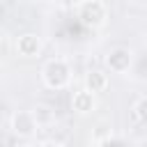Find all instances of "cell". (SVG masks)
Instances as JSON below:
<instances>
[{
  "label": "cell",
  "mask_w": 147,
  "mask_h": 147,
  "mask_svg": "<svg viewBox=\"0 0 147 147\" xmlns=\"http://www.w3.org/2000/svg\"><path fill=\"white\" fill-rule=\"evenodd\" d=\"M41 80L48 90H64L71 83V67L62 57H53L41 67Z\"/></svg>",
  "instance_id": "cell-1"
},
{
  "label": "cell",
  "mask_w": 147,
  "mask_h": 147,
  "mask_svg": "<svg viewBox=\"0 0 147 147\" xmlns=\"http://www.w3.org/2000/svg\"><path fill=\"white\" fill-rule=\"evenodd\" d=\"M106 18H108V11H106V5L101 0H85L80 2L78 7V21L85 25V28H101L106 25Z\"/></svg>",
  "instance_id": "cell-2"
},
{
  "label": "cell",
  "mask_w": 147,
  "mask_h": 147,
  "mask_svg": "<svg viewBox=\"0 0 147 147\" xmlns=\"http://www.w3.org/2000/svg\"><path fill=\"white\" fill-rule=\"evenodd\" d=\"M9 129L18 138H32L39 129V119H37L34 110H16L9 119Z\"/></svg>",
  "instance_id": "cell-3"
},
{
  "label": "cell",
  "mask_w": 147,
  "mask_h": 147,
  "mask_svg": "<svg viewBox=\"0 0 147 147\" xmlns=\"http://www.w3.org/2000/svg\"><path fill=\"white\" fill-rule=\"evenodd\" d=\"M133 64V53L124 46H117V48H110L106 53V67L110 74H124L129 71Z\"/></svg>",
  "instance_id": "cell-4"
},
{
  "label": "cell",
  "mask_w": 147,
  "mask_h": 147,
  "mask_svg": "<svg viewBox=\"0 0 147 147\" xmlns=\"http://www.w3.org/2000/svg\"><path fill=\"white\" fill-rule=\"evenodd\" d=\"M41 48H44V41H41V37L34 34V32H23V34H18L16 41H14V51H16L21 57H37V55L41 53Z\"/></svg>",
  "instance_id": "cell-5"
},
{
  "label": "cell",
  "mask_w": 147,
  "mask_h": 147,
  "mask_svg": "<svg viewBox=\"0 0 147 147\" xmlns=\"http://www.w3.org/2000/svg\"><path fill=\"white\" fill-rule=\"evenodd\" d=\"M96 106V99H94V92H90L87 87L78 90L71 94V110L76 115H90Z\"/></svg>",
  "instance_id": "cell-6"
},
{
  "label": "cell",
  "mask_w": 147,
  "mask_h": 147,
  "mask_svg": "<svg viewBox=\"0 0 147 147\" xmlns=\"http://www.w3.org/2000/svg\"><path fill=\"white\" fill-rule=\"evenodd\" d=\"M85 87H87L90 92H94V94L106 92V90H108V74H103V71H99V69L87 71V74H85Z\"/></svg>",
  "instance_id": "cell-7"
},
{
  "label": "cell",
  "mask_w": 147,
  "mask_h": 147,
  "mask_svg": "<svg viewBox=\"0 0 147 147\" xmlns=\"http://www.w3.org/2000/svg\"><path fill=\"white\" fill-rule=\"evenodd\" d=\"M34 115H37L39 124H51V122L55 119V113H53V108H51V106H46V103H39V106L34 108Z\"/></svg>",
  "instance_id": "cell-8"
},
{
  "label": "cell",
  "mask_w": 147,
  "mask_h": 147,
  "mask_svg": "<svg viewBox=\"0 0 147 147\" xmlns=\"http://www.w3.org/2000/svg\"><path fill=\"white\" fill-rule=\"evenodd\" d=\"M133 117L138 122H147V96H142L133 103Z\"/></svg>",
  "instance_id": "cell-9"
},
{
  "label": "cell",
  "mask_w": 147,
  "mask_h": 147,
  "mask_svg": "<svg viewBox=\"0 0 147 147\" xmlns=\"http://www.w3.org/2000/svg\"><path fill=\"white\" fill-rule=\"evenodd\" d=\"M106 138H110V129L106 124H99L94 131V140H106Z\"/></svg>",
  "instance_id": "cell-10"
},
{
  "label": "cell",
  "mask_w": 147,
  "mask_h": 147,
  "mask_svg": "<svg viewBox=\"0 0 147 147\" xmlns=\"http://www.w3.org/2000/svg\"><path fill=\"white\" fill-rule=\"evenodd\" d=\"M41 147H62V145H60V142H55V140H46Z\"/></svg>",
  "instance_id": "cell-11"
}]
</instances>
